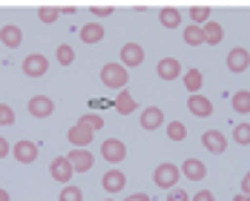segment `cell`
Instances as JSON below:
<instances>
[{
    "instance_id": "cell-43",
    "label": "cell",
    "mask_w": 250,
    "mask_h": 201,
    "mask_svg": "<svg viewBox=\"0 0 250 201\" xmlns=\"http://www.w3.org/2000/svg\"><path fill=\"white\" fill-rule=\"evenodd\" d=\"M106 201H112V199H106Z\"/></svg>"
},
{
    "instance_id": "cell-2",
    "label": "cell",
    "mask_w": 250,
    "mask_h": 201,
    "mask_svg": "<svg viewBox=\"0 0 250 201\" xmlns=\"http://www.w3.org/2000/svg\"><path fill=\"white\" fill-rule=\"evenodd\" d=\"M178 176H181V170H178L175 164H158L155 173H152V181H155V187H161V190H173Z\"/></svg>"
},
{
    "instance_id": "cell-24",
    "label": "cell",
    "mask_w": 250,
    "mask_h": 201,
    "mask_svg": "<svg viewBox=\"0 0 250 201\" xmlns=\"http://www.w3.org/2000/svg\"><path fill=\"white\" fill-rule=\"evenodd\" d=\"M158 20H161L164 29H178V23H181V12H178V9H161Z\"/></svg>"
},
{
    "instance_id": "cell-13",
    "label": "cell",
    "mask_w": 250,
    "mask_h": 201,
    "mask_svg": "<svg viewBox=\"0 0 250 201\" xmlns=\"http://www.w3.org/2000/svg\"><path fill=\"white\" fill-rule=\"evenodd\" d=\"M29 112L35 118H49L52 112H55V100L46 98V95H35V98L29 100Z\"/></svg>"
},
{
    "instance_id": "cell-32",
    "label": "cell",
    "mask_w": 250,
    "mask_h": 201,
    "mask_svg": "<svg viewBox=\"0 0 250 201\" xmlns=\"http://www.w3.org/2000/svg\"><path fill=\"white\" fill-rule=\"evenodd\" d=\"M58 15H61V9H55V6H43V9H38V18H41L43 23H55Z\"/></svg>"
},
{
    "instance_id": "cell-15",
    "label": "cell",
    "mask_w": 250,
    "mask_h": 201,
    "mask_svg": "<svg viewBox=\"0 0 250 201\" xmlns=\"http://www.w3.org/2000/svg\"><path fill=\"white\" fill-rule=\"evenodd\" d=\"M181 173H184V178H190V181H204L207 167H204V161H199V158H184Z\"/></svg>"
},
{
    "instance_id": "cell-38",
    "label": "cell",
    "mask_w": 250,
    "mask_h": 201,
    "mask_svg": "<svg viewBox=\"0 0 250 201\" xmlns=\"http://www.w3.org/2000/svg\"><path fill=\"white\" fill-rule=\"evenodd\" d=\"M12 152V147H9V141H6V135H0V158H6Z\"/></svg>"
},
{
    "instance_id": "cell-9",
    "label": "cell",
    "mask_w": 250,
    "mask_h": 201,
    "mask_svg": "<svg viewBox=\"0 0 250 201\" xmlns=\"http://www.w3.org/2000/svg\"><path fill=\"white\" fill-rule=\"evenodd\" d=\"M66 138H69V144H75V150H86L95 135H92V129H86L83 124H75V126H69Z\"/></svg>"
},
{
    "instance_id": "cell-5",
    "label": "cell",
    "mask_w": 250,
    "mask_h": 201,
    "mask_svg": "<svg viewBox=\"0 0 250 201\" xmlns=\"http://www.w3.org/2000/svg\"><path fill=\"white\" fill-rule=\"evenodd\" d=\"M49 173L55 181H61V184H69L72 181V164H69V158L66 155H58V158H52V164H49Z\"/></svg>"
},
{
    "instance_id": "cell-8",
    "label": "cell",
    "mask_w": 250,
    "mask_h": 201,
    "mask_svg": "<svg viewBox=\"0 0 250 201\" xmlns=\"http://www.w3.org/2000/svg\"><path fill=\"white\" fill-rule=\"evenodd\" d=\"M144 63V49L141 43H124L121 46V66L129 69V66H141Z\"/></svg>"
},
{
    "instance_id": "cell-25",
    "label": "cell",
    "mask_w": 250,
    "mask_h": 201,
    "mask_svg": "<svg viewBox=\"0 0 250 201\" xmlns=\"http://www.w3.org/2000/svg\"><path fill=\"white\" fill-rule=\"evenodd\" d=\"M184 43H187V46H201V43H204L201 26H187V29H184Z\"/></svg>"
},
{
    "instance_id": "cell-31",
    "label": "cell",
    "mask_w": 250,
    "mask_h": 201,
    "mask_svg": "<svg viewBox=\"0 0 250 201\" xmlns=\"http://www.w3.org/2000/svg\"><path fill=\"white\" fill-rule=\"evenodd\" d=\"M58 201H83V193L78 190L75 184H66V187L61 190V196H58Z\"/></svg>"
},
{
    "instance_id": "cell-22",
    "label": "cell",
    "mask_w": 250,
    "mask_h": 201,
    "mask_svg": "<svg viewBox=\"0 0 250 201\" xmlns=\"http://www.w3.org/2000/svg\"><path fill=\"white\" fill-rule=\"evenodd\" d=\"M230 103H233V112H239V115H250V89H239Z\"/></svg>"
},
{
    "instance_id": "cell-11",
    "label": "cell",
    "mask_w": 250,
    "mask_h": 201,
    "mask_svg": "<svg viewBox=\"0 0 250 201\" xmlns=\"http://www.w3.org/2000/svg\"><path fill=\"white\" fill-rule=\"evenodd\" d=\"M66 158H69V164H72L75 173H89L92 164H95V158H92V152L89 150H72Z\"/></svg>"
},
{
    "instance_id": "cell-6",
    "label": "cell",
    "mask_w": 250,
    "mask_h": 201,
    "mask_svg": "<svg viewBox=\"0 0 250 201\" xmlns=\"http://www.w3.org/2000/svg\"><path fill=\"white\" fill-rule=\"evenodd\" d=\"M201 147L207 152H213V155H222L227 150V135H222L219 129H207L201 135Z\"/></svg>"
},
{
    "instance_id": "cell-12",
    "label": "cell",
    "mask_w": 250,
    "mask_h": 201,
    "mask_svg": "<svg viewBox=\"0 0 250 201\" xmlns=\"http://www.w3.org/2000/svg\"><path fill=\"white\" fill-rule=\"evenodd\" d=\"M187 109H190L196 118H210V115H213V100L196 92V95H190V100H187Z\"/></svg>"
},
{
    "instance_id": "cell-30",
    "label": "cell",
    "mask_w": 250,
    "mask_h": 201,
    "mask_svg": "<svg viewBox=\"0 0 250 201\" xmlns=\"http://www.w3.org/2000/svg\"><path fill=\"white\" fill-rule=\"evenodd\" d=\"M233 141L242 144V147H248L250 144V124H236L233 126Z\"/></svg>"
},
{
    "instance_id": "cell-28",
    "label": "cell",
    "mask_w": 250,
    "mask_h": 201,
    "mask_svg": "<svg viewBox=\"0 0 250 201\" xmlns=\"http://www.w3.org/2000/svg\"><path fill=\"white\" fill-rule=\"evenodd\" d=\"M190 20H193V26H204L210 20V9L207 6H193L190 9Z\"/></svg>"
},
{
    "instance_id": "cell-1",
    "label": "cell",
    "mask_w": 250,
    "mask_h": 201,
    "mask_svg": "<svg viewBox=\"0 0 250 201\" xmlns=\"http://www.w3.org/2000/svg\"><path fill=\"white\" fill-rule=\"evenodd\" d=\"M126 72L121 63H106V66H101V83L106 86V89H124L126 86Z\"/></svg>"
},
{
    "instance_id": "cell-29",
    "label": "cell",
    "mask_w": 250,
    "mask_h": 201,
    "mask_svg": "<svg viewBox=\"0 0 250 201\" xmlns=\"http://www.w3.org/2000/svg\"><path fill=\"white\" fill-rule=\"evenodd\" d=\"M78 124H83L86 129H92V132H98L101 126H104V118H101L98 112H86V115H81V121Z\"/></svg>"
},
{
    "instance_id": "cell-19",
    "label": "cell",
    "mask_w": 250,
    "mask_h": 201,
    "mask_svg": "<svg viewBox=\"0 0 250 201\" xmlns=\"http://www.w3.org/2000/svg\"><path fill=\"white\" fill-rule=\"evenodd\" d=\"M101 184H104V190H106V193H121V190L126 187V176L121 173V170H109V173L104 176Z\"/></svg>"
},
{
    "instance_id": "cell-41",
    "label": "cell",
    "mask_w": 250,
    "mask_h": 201,
    "mask_svg": "<svg viewBox=\"0 0 250 201\" xmlns=\"http://www.w3.org/2000/svg\"><path fill=\"white\" fill-rule=\"evenodd\" d=\"M233 201H250L248 193H239V196H233Z\"/></svg>"
},
{
    "instance_id": "cell-42",
    "label": "cell",
    "mask_w": 250,
    "mask_h": 201,
    "mask_svg": "<svg viewBox=\"0 0 250 201\" xmlns=\"http://www.w3.org/2000/svg\"><path fill=\"white\" fill-rule=\"evenodd\" d=\"M0 201H12V199H9V193H6L3 187H0Z\"/></svg>"
},
{
    "instance_id": "cell-7",
    "label": "cell",
    "mask_w": 250,
    "mask_h": 201,
    "mask_svg": "<svg viewBox=\"0 0 250 201\" xmlns=\"http://www.w3.org/2000/svg\"><path fill=\"white\" fill-rule=\"evenodd\" d=\"M12 155H15V161H21V164H32V161L38 158V144L29 141V138H21V141L12 147Z\"/></svg>"
},
{
    "instance_id": "cell-33",
    "label": "cell",
    "mask_w": 250,
    "mask_h": 201,
    "mask_svg": "<svg viewBox=\"0 0 250 201\" xmlns=\"http://www.w3.org/2000/svg\"><path fill=\"white\" fill-rule=\"evenodd\" d=\"M15 124V112L9 103H0V126H12Z\"/></svg>"
},
{
    "instance_id": "cell-10",
    "label": "cell",
    "mask_w": 250,
    "mask_h": 201,
    "mask_svg": "<svg viewBox=\"0 0 250 201\" xmlns=\"http://www.w3.org/2000/svg\"><path fill=\"white\" fill-rule=\"evenodd\" d=\"M250 66V52L245 46H236V49H230L227 55V69L230 72H245Z\"/></svg>"
},
{
    "instance_id": "cell-37",
    "label": "cell",
    "mask_w": 250,
    "mask_h": 201,
    "mask_svg": "<svg viewBox=\"0 0 250 201\" xmlns=\"http://www.w3.org/2000/svg\"><path fill=\"white\" fill-rule=\"evenodd\" d=\"M92 15L95 18H109L112 15V6H92Z\"/></svg>"
},
{
    "instance_id": "cell-40",
    "label": "cell",
    "mask_w": 250,
    "mask_h": 201,
    "mask_svg": "<svg viewBox=\"0 0 250 201\" xmlns=\"http://www.w3.org/2000/svg\"><path fill=\"white\" fill-rule=\"evenodd\" d=\"M242 193H248L250 196V170L245 173V178H242Z\"/></svg>"
},
{
    "instance_id": "cell-20",
    "label": "cell",
    "mask_w": 250,
    "mask_h": 201,
    "mask_svg": "<svg viewBox=\"0 0 250 201\" xmlns=\"http://www.w3.org/2000/svg\"><path fill=\"white\" fill-rule=\"evenodd\" d=\"M201 35H204V43H207V46H216V43H222L225 29L216 23V20H207V23L201 26Z\"/></svg>"
},
{
    "instance_id": "cell-39",
    "label": "cell",
    "mask_w": 250,
    "mask_h": 201,
    "mask_svg": "<svg viewBox=\"0 0 250 201\" xmlns=\"http://www.w3.org/2000/svg\"><path fill=\"white\" fill-rule=\"evenodd\" d=\"M124 201H152V199L147 196V193H135V196H126Z\"/></svg>"
},
{
    "instance_id": "cell-3",
    "label": "cell",
    "mask_w": 250,
    "mask_h": 201,
    "mask_svg": "<svg viewBox=\"0 0 250 201\" xmlns=\"http://www.w3.org/2000/svg\"><path fill=\"white\" fill-rule=\"evenodd\" d=\"M46 69H49V58H46V55L32 52V55H26V58H23V75L43 78V75H46Z\"/></svg>"
},
{
    "instance_id": "cell-23",
    "label": "cell",
    "mask_w": 250,
    "mask_h": 201,
    "mask_svg": "<svg viewBox=\"0 0 250 201\" xmlns=\"http://www.w3.org/2000/svg\"><path fill=\"white\" fill-rule=\"evenodd\" d=\"M201 80H204L201 69H187V72H184V89H187L190 95H196L201 89Z\"/></svg>"
},
{
    "instance_id": "cell-35",
    "label": "cell",
    "mask_w": 250,
    "mask_h": 201,
    "mask_svg": "<svg viewBox=\"0 0 250 201\" xmlns=\"http://www.w3.org/2000/svg\"><path fill=\"white\" fill-rule=\"evenodd\" d=\"M190 201H216V196L210 190H199L196 196H190Z\"/></svg>"
},
{
    "instance_id": "cell-26",
    "label": "cell",
    "mask_w": 250,
    "mask_h": 201,
    "mask_svg": "<svg viewBox=\"0 0 250 201\" xmlns=\"http://www.w3.org/2000/svg\"><path fill=\"white\" fill-rule=\"evenodd\" d=\"M55 58H58V63H61V66H69V63L75 60V49H72L69 43H61L58 52H55Z\"/></svg>"
},
{
    "instance_id": "cell-17",
    "label": "cell",
    "mask_w": 250,
    "mask_h": 201,
    "mask_svg": "<svg viewBox=\"0 0 250 201\" xmlns=\"http://www.w3.org/2000/svg\"><path fill=\"white\" fill-rule=\"evenodd\" d=\"M178 75H181L178 58H161V60H158V78H161V80H175Z\"/></svg>"
},
{
    "instance_id": "cell-18",
    "label": "cell",
    "mask_w": 250,
    "mask_h": 201,
    "mask_svg": "<svg viewBox=\"0 0 250 201\" xmlns=\"http://www.w3.org/2000/svg\"><path fill=\"white\" fill-rule=\"evenodd\" d=\"M138 121H141V129H158V126L164 124V112L158 106H147Z\"/></svg>"
},
{
    "instance_id": "cell-4",
    "label": "cell",
    "mask_w": 250,
    "mask_h": 201,
    "mask_svg": "<svg viewBox=\"0 0 250 201\" xmlns=\"http://www.w3.org/2000/svg\"><path fill=\"white\" fill-rule=\"evenodd\" d=\"M101 158L104 161H109V164H121L126 158V144L121 138H109V141H104L101 144Z\"/></svg>"
},
{
    "instance_id": "cell-16",
    "label": "cell",
    "mask_w": 250,
    "mask_h": 201,
    "mask_svg": "<svg viewBox=\"0 0 250 201\" xmlns=\"http://www.w3.org/2000/svg\"><path fill=\"white\" fill-rule=\"evenodd\" d=\"M112 106H115L118 115H129V112L138 109V103H135V98H132L129 89H118V95H115V100H112Z\"/></svg>"
},
{
    "instance_id": "cell-21",
    "label": "cell",
    "mask_w": 250,
    "mask_h": 201,
    "mask_svg": "<svg viewBox=\"0 0 250 201\" xmlns=\"http://www.w3.org/2000/svg\"><path fill=\"white\" fill-rule=\"evenodd\" d=\"M78 35H81V40H83V43H89V46H92V43H101V40H104V26H101V23H86V26H81V32H78Z\"/></svg>"
},
{
    "instance_id": "cell-14",
    "label": "cell",
    "mask_w": 250,
    "mask_h": 201,
    "mask_svg": "<svg viewBox=\"0 0 250 201\" xmlns=\"http://www.w3.org/2000/svg\"><path fill=\"white\" fill-rule=\"evenodd\" d=\"M0 43L9 46V49H18V46L23 43V32H21V26H15V23L3 26V29H0Z\"/></svg>"
},
{
    "instance_id": "cell-34",
    "label": "cell",
    "mask_w": 250,
    "mask_h": 201,
    "mask_svg": "<svg viewBox=\"0 0 250 201\" xmlns=\"http://www.w3.org/2000/svg\"><path fill=\"white\" fill-rule=\"evenodd\" d=\"M167 201H190V196H187V193H184V190H170V193H167Z\"/></svg>"
},
{
    "instance_id": "cell-36",
    "label": "cell",
    "mask_w": 250,
    "mask_h": 201,
    "mask_svg": "<svg viewBox=\"0 0 250 201\" xmlns=\"http://www.w3.org/2000/svg\"><path fill=\"white\" fill-rule=\"evenodd\" d=\"M106 106H112V100H104V98H92L89 100V109L95 112V109H106Z\"/></svg>"
},
{
    "instance_id": "cell-27",
    "label": "cell",
    "mask_w": 250,
    "mask_h": 201,
    "mask_svg": "<svg viewBox=\"0 0 250 201\" xmlns=\"http://www.w3.org/2000/svg\"><path fill=\"white\" fill-rule=\"evenodd\" d=\"M167 138L170 141H184L187 138V126L181 124V121H170L167 124Z\"/></svg>"
}]
</instances>
